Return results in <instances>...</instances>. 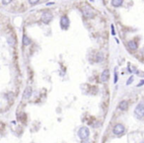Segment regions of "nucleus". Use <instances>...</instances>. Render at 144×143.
Instances as JSON below:
<instances>
[{"label": "nucleus", "instance_id": "nucleus-3", "mask_svg": "<svg viewBox=\"0 0 144 143\" xmlns=\"http://www.w3.org/2000/svg\"><path fill=\"white\" fill-rule=\"evenodd\" d=\"M134 116L137 118H142L144 117V104L143 103H139L135 109H134Z\"/></svg>", "mask_w": 144, "mask_h": 143}, {"label": "nucleus", "instance_id": "nucleus-7", "mask_svg": "<svg viewBox=\"0 0 144 143\" xmlns=\"http://www.w3.org/2000/svg\"><path fill=\"white\" fill-rule=\"evenodd\" d=\"M109 77H110L109 70H108V69H105V70L102 72V74H101V81H102L103 83H106L107 81L109 80Z\"/></svg>", "mask_w": 144, "mask_h": 143}, {"label": "nucleus", "instance_id": "nucleus-4", "mask_svg": "<svg viewBox=\"0 0 144 143\" xmlns=\"http://www.w3.org/2000/svg\"><path fill=\"white\" fill-rule=\"evenodd\" d=\"M124 130H125V127H124V125L121 124H117L114 126V128H112V132H114V134L118 135V136L123 134Z\"/></svg>", "mask_w": 144, "mask_h": 143}, {"label": "nucleus", "instance_id": "nucleus-13", "mask_svg": "<svg viewBox=\"0 0 144 143\" xmlns=\"http://www.w3.org/2000/svg\"><path fill=\"white\" fill-rule=\"evenodd\" d=\"M103 59H104V56H103L102 53L100 52L98 54V57H97V62H101V61H103Z\"/></svg>", "mask_w": 144, "mask_h": 143}, {"label": "nucleus", "instance_id": "nucleus-2", "mask_svg": "<svg viewBox=\"0 0 144 143\" xmlns=\"http://www.w3.org/2000/svg\"><path fill=\"white\" fill-rule=\"evenodd\" d=\"M89 135H90V130H89L88 127L82 126V127L79 128V130H78V136H79V138L81 140L84 141L85 139H87L89 137Z\"/></svg>", "mask_w": 144, "mask_h": 143}, {"label": "nucleus", "instance_id": "nucleus-1", "mask_svg": "<svg viewBox=\"0 0 144 143\" xmlns=\"http://www.w3.org/2000/svg\"><path fill=\"white\" fill-rule=\"evenodd\" d=\"M81 11H82V14L84 15V17L87 18V19H92V18H94V17H95V12H94V10L92 9L90 6H88V5L82 7Z\"/></svg>", "mask_w": 144, "mask_h": 143}, {"label": "nucleus", "instance_id": "nucleus-8", "mask_svg": "<svg viewBox=\"0 0 144 143\" xmlns=\"http://www.w3.org/2000/svg\"><path fill=\"white\" fill-rule=\"evenodd\" d=\"M33 94V89L31 87H27L24 91V94H23V99L27 100V99H30V97L32 96Z\"/></svg>", "mask_w": 144, "mask_h": 143}, {"label": "nucleus", "instance_id": "nucleus-16", "mask_svg": "<svg viewBox=\"0 0 144 143\" xmlns=\"http://www.w3.org/2000/svg\"><path fill=\"white\" fill-rule=\"evenodd\" d=\"M132 81H133V76H131V77H129V79L126 81V85H130L131 83H132Z\"/></svg>", "mask_w": 144, "mask_h": 143}, {"label": "nucleus", "instance_id": "nucleus-5", "mask_svg": "<svg viewBox=\"0 0 144 143\" xmlns=\"http://www.w3.org/2000/svg\"><path fill=\"white\" fill-rule=\"evenodd\" d=\"M52 19H53V15L50 12H45L42 15V18H40V20H42V22L44 24H49L51 21H52Z\"/></svg>", "mask_w": 144, "mask_h": 143}, {"label": "nucleus", "instance_id": "nucleus-15", "mask_svg": "<svg viewBox=\"0 0 144 143\" xmlns=\"http://www.w3.org/2000/svg\"><path fill=\"white\" fill-rule=\"evenodd\" d=\"M12 2V0H2V4L3 5H8Z\"/></svg>", "mask_w": 144, "mask_h": 143}, {"label": "nucleus", "instance_id": "nucleus-20", "mask_svg": "<svg viewBox=\"0 0 144 143\" xmlns=\"http://www.w3.org/2000/svg\"><path fill=\"white\" fill-rule=\"evenodd\" d=\"M51 4H53V2H49V3H47L46 5H51Z\"/></svg>", "mask_w": 144, "mask_h": 143}, {"label": "nucleus", "instance_id": "nucleus-10", "mask_svg": "<svg viewBox=\"0 0 144 143\" xmlns=\"http://www.w3.org/2000/svg\"><path fill=\"white\" fill-rule=\"evenodd\" d=\"M22 42H23V46H30L31 44H32V40H31V39L28 36H26V35L23 36Z\"/></svg>", "mask_w": 144, "mask_h": 143}, {"label": "nucleus", "instance_id": "nucleus-12", "mask_svg": "<svg viewBox=\"0 0 144 143\" xmlns=\"http://www.w3.org/2000/svg\"><path fill=\"white\" fill-rule=\"evenodd\" d=\"M123 3V0H111V5L114 7H119Z\"/></svg>", "mask_w": 144, "mask_h": 143}, {"label": "nucleus", "instance_id": "nucleus-18", "mask_svg": "<svg viewBox=\"0 0 144 143\" xmlns=\"http://www.w3.org/2000/svg\"><path fill=\"white\" fill-rule=\"evenodd\" d=\"M117 81H118V74H117V72L115 71V83H117Z\"/></svg>", "mask_w": 144, "mask_h": 143}, {"label": "nucleus", "instance_id": "nucleus-19", "mask_svg": "<svg viewBox=\"0 0 144 143\" xmlns=\"http://www.w3.org/2000/svg\"><path fill=\"white\" fill-rule=\"evenodd\" d=\"M142 85H144V80H142V81H141V82H140V83L137 85V87H141Z\"/></svg>", "mask_w": 144, "mask_h": 143}, {"label": "nucleus", "instance_id": "nucleus-17", "mask_svg": "<svg viewBox=\"0 0 144 143\" xmlns=\"http://www.w3.org/2000/svg\"><path fill=\"white\" fill-rule=\"evenodd\" d=\"M111 35L112 36H115L116 33H115V29H114V25H111Z\"/></svg>", "mask_w": 144, "mask_h": 143}, {"label": "nucleus", "instance_id": "nucleus-11", "mask_svg": "<svg viewBox=\"0 0 144 143\" xmlns=\"http://www.w3.org/2000/svg\"><path fill=\"white\" fill-rule=\"evenodd\" d=\"M127 46H128L129 49H131V50H136L137 49V44L134 42V40H129V42L127 43Z\"/></svg>", "mask_w": 144, "mask_h": 143}, {"label": "nucleus", "instance_id": "nucleus-9", "mask_svg": "<svg viewBox=\"0 0 144 143\" xmlns=\"http://www.w3.org/2000/svg\"><path fill=\"white\" fill-rule=\"evenodd\" d=\"M128 108V103L126 101H120L118 104V109L120 110H126Z\"/></svg>", "mask_w": 144, "mask_h": 143}, {"label": "nucleus", "instance_id": "nucleus-14", "mask_svg": "<svg viewBox=\"0 0 144 143\" xmlns=\"http://www.w3.org/2000/svg\"><path fill=\"white\" fill-rule=\"evenodd\" d=\"M39 2V0H29V3L31 4V5H36V4H38Z\"/></svg>", "mask_w": 144, "mask_h": 143}, {"label": "nucleus", "instance_id": "nucleus-6", "mask_svg": "<svg viewBox=\"0 0 144 143\" xmlns=\"http://www.w3.org/2000/svg\"><path fill=\"white\" fill-rule=\"evenodd\" d=\"M69 24H70V22H69V19H68L67 16H62V17H61V19H60V27L62 28L63 30H67L68 27H69Z\"/></svg>", "mask_w": 144, "mask_h": 143}]
</instances>
